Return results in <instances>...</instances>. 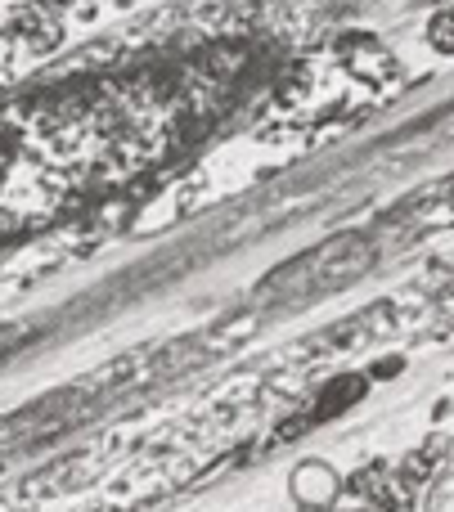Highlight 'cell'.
<instances>
[]
</instances>
